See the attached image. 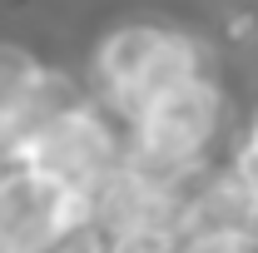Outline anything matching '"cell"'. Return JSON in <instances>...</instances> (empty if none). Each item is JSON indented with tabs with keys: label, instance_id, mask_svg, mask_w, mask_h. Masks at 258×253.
Returning <instances> with one entry per match:
<instances>
[{
	"label": "cell",
	"instance_id": "obj_1",
	"mask_svg": "<svg viewBox=\"0 0 258 253\" xmlns=\"http://www.w3.org/2000/svg\"><path fill=\"white\" fill-rule=\"evenodd\" d=\"M85 223H95L90 184H70V179L25 169V164H10V174H0V248L10 253L55 248Z\"/></svg>",
	"mask_w": 258,
	"mask_h": 253
},
{
	"label": "cell",
	"instance_id": "obj_2",
	"mask_svg": "<svg viewBox=\"0 0 258 253\" xmlns=\"http://www.w3.org/2000/svg\"><path fill=\"white\" fill-rule=\"evenodd\" d=\"M119 154H124V144H119L114 124L99 109H90L85 99H75V104H64L60 114H50L45 124H35L30 134L10 139L0 159L5 164H25V169H45L55 179L95 189V179Z\"/></svg>",
	"mask_w": 258,
	"mask_h": 253
},
{
	"label": "cell",
	"instance_id": "obj_3",
	"mask_svg": "<svg viewBox=\"0 0 258 253\" xmlns=\"http://www.w3.org/2000/svg\"><path fill=\"white\" fill-rule=\"evenodd\" d=\"M199 60H204V50H199L194 35L164 30V40L154 45V55L144 60V70H139L129 85H114V90H109V104L119 109V119H134L154 95H164V90L194 80V75H199Z\"/></svg>",
	"mask_w": 258,
	"mask_h": 253
},
{
	"label": "cell",
	"instance_id": "obj_4",
	"mask_svg": "<svg viewBox=\"0 0 258 253\" xmlns=\"http://www.w3.org/2000/svg\"><path fill=\"white\" fill-rule=\"evenodd\" d=\"M45 80V65L20 45H0V149L20 129V114L30 109L35 85Z\"/></svg>",
	"mask_w": 258,
	"mask_h": 253
},
{
	"label": "cell",
	"instance_id": "obj_5",
	"mask_svg": "<svg viewBox=\"0 0 258 253\" xmlns=\"http://www.w3.org/2000/svg\"><path fill=\"white\" fill-rule=\"evenodd\" d=\"M159 40H164L159 25H119L114 35H104V45L95 50V70H99V80H104V90L129 85L144 70V60L154 55Z\"/></svg>",
	"mask_w": 258,
	"mask_h": 253
},
{
	"label": "cell",
	"instance_id": "obj_6",
	"mask_svg": "<svg viewBox=\"0 0 258 253\" xmlns=\"http://www.w3.org/2000/svg\"><path fill=\"white\" fill-rule=\"evenodd\" d=\"M243 144H253V149H258V114H253V124H248V134H243Z\"/></svg>",
	"mask_w": 258,
	"mask_h": 253
}]
</instances>
